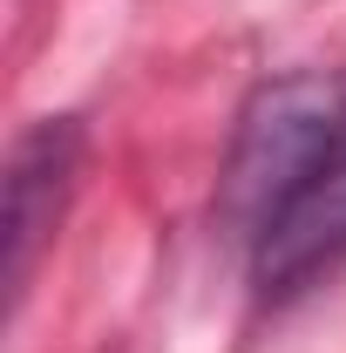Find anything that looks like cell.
Instances as JSON below:
<instances>
[{
  "mask_svg": "<svg viewBox=\"0 0 346 353\" xmlns=\"http://www.w3.org/2000/svg\"><path fill=\"white\" fill-rule=\"evenodd\" d=\"M224 224L265 306L346 265V75L265 82L231 136Z\"/></svg>",
  "mask_w": 346,
  "mask_h": 353,
  "instance_id": "obj_1",
  "label": "cell"
},
{
  "mask_svg": "<svg viewBox=\"0 0 346 353\" xmlns=\"http://www.w3.org/2000/svg\"><path fill=\"white\" fill-rule=\"evenodd\" d=\"M88 130L82 116H41L14 136L7 150V204H0V285H7V319H21L28 285L41 272L48 245L61 238V218L75 204V176H82Z\"/></svg>",
  "mask_w": 346,
  "mask_h": 353,
  "instance_id": "obj_2",
  "label": "cell"
}]
</instances>
